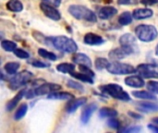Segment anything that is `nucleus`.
<instances>
[{
  "label": "nucleus",
  "instance_id": "f257e3e1",
  "mask_svg": "<svg viewBox=\"0 0 158 133\" xmlns=\"http://www.w3.org/2000/svg\"><path fill=\"white\" fill-rule=\"evenodd\" d=\"M51 44L56 49L62 51L64 53H68V54L75 53L78 50V45L74 42V40L64 35L51 38Z\"/></svg>",
  "mask_w": 158,
  "mask_h": 133
},
{
  "label": "nucleus",
  "instance_id": "f03ea898",
  "mask_svg": "<svg viewBox=\"0 0 158 133\" xmlns=\"http://www.w3.org/2000/svg\"><path fill=\"white\" fill-rule=\"evenodd\" d=\"M69 12L72 17L80 20H86L89 22H95L97 20L96 14L84 6L71 5L69 7Z\"/></svg>",
  "mask_w": 158,
  "mask_h": 133
},
{
  "label": "nucleus",
  "instance_id": "7ed1b4c3",
  "mask_svg": "<svg viewBox=\"0 0 158 133\" xmlns=\"http://www.w3.org/2000/svg\"><path fill=\"white\" fill-rule=\"evenodd\" d=\"M99 89L103 94H107V95L111 96L114 99L120 100V101H125V102L131 100V97H130L129 94L127 92H125L123 90V88L118 84H115V83L106 84V85L100 86Z\"/></svg>",
  "mask_w": 158,
  "mask_h": 133
},
{
  "label": "nucleus",
  "instance_id": "20e7f679",
  "mask_svg": "<svg viewBox=\"0 0 158 133\" xmlns=\"http://www.w3.org/2000/svg\"><path fill=\"white\" fill-rule=\"evenodd\" d=\"M135 34L140 41L149 43L155 41L157 38L158 31L153 25L141 24L135 28Z\"/></svg>",
  "mask_w": 158,
  "mask_h": 133
},
{
  "label": "nucleus",
  "instance_id": "39448f33",
  "mask_svg": "<svg viewBox=\"0 0 158 133\" xmlns=\"http://www.w3.org/2000/svg\"><path fill=\"white\" fill-rule=\"evenodd\" d=\"M33 74L28 70H23L19 73H16L13 78L9 80L8 87L11 90H17L23 86H25L28 82H30Z\"/></svg>",
  "mask_w": 158,
  "mask_h": 133
},
{
  "label": "nucleus",
  "instance_id": "423d86ee",
  "mask_svg": "<svg viewBox=\"0 0 158 133\" xmlns=\"http://www.w3.org/2000/svg\"><path fill=\"white\" fill-rule=\"evenodd\" d=\"M106 70L114 75H126V74H132L136 72V69L126 63H121L118 61H114L108 65Z\"/></svg>",
  "mask_w": 158,
  "mask_h": 133
},
{
  "label": "nucleus",
  "instance_id": "0eeeda50",
  "mask_svg": "<svg viewBox=\"0 0 158 133\" xmlns=\"http://www.w3.org/2000/svg\"><path fill=\"white\" fill-rule=\"evenodd\" d=\"M135 51H138L137 47H131V46H120L118 48H115L111 50L108 54V56L110 59H113L115 61L123 59L132 54L135 53Z\"/></svg>",
  "mask_w": 158,
  "mask_h": 133
},
{
  "label": "nucleus",
  "instance_id": "6e6552de",
  "mask_svg": "<svg viewBox=\"0 0 158 133\" xmlns=\"http://www.w3.org/2000/svg\"><path fill=\"white\" fill-rule=\"evenodd\" d=\"M136 72L144 79H158V71L152 64H140L136 68Z\"/></svg>",
  "mask_w": 158,
  "mask_h": 133
},
{
  "label": "nucleus",
  "instance_id": "1a4fd4ad",
  "mask_svg": "<svg viewBox=\"0 0 158 133\" xmlns=\"http://www.w3.org/2000/svg\"><path fill=\"white\" fill-rule=\"evenodd\" d=\"M60 89H62V86L56 83H50V82H44L41 84L40 86H37L36 88L32 89L35 96H41L49 94L54 92H57Z\"/></svg>",
  "mask_w": 158,
  "mask_h": 133
},
{
  "label": "nucleus",
  "instance_id": "9d476101",
  "mask_svg": "<svg viewBox=\"0 0 158 133\" xmlns=\"http://www.w3.org/2000/svg\"><path fill=\"white\" fill-rule=\"evenodd\" d=\"M40 7H41L42 11L44 12V14L47 18L53 19V20H59L61 19V14L56 9V7L52 6H49V5L44 4L43 2L40 4Z\"/></svg>",
  "mask_w": 158,
  "mask_h": 133
},
{
  "label": "nucleus",
  "instance_id": "9b49d317",
  "mask_svg": "<svg viewBox=\"0 0 158 133\" xmlns=\"http://www.w3.org/2000/svg\"><path fill=\"white\" fill-rule=\"evenodd\" d=\"M87 103V98L85 97H81V98H77V99H72L71 101H69L67 106H66V112L69 114L74 113L79 107L82 106L83 105H85Z\"/></svg>",
  "mask_w": 158,
  "mask_h": 133
},
{
  "label": "nucleus",
  "instance_id": "f8f14e48",
  "mask_svg": "<svg viewBox=\"0 0 158 133\" xmlns=\"http://www.w3.org/2000/svg\"><path fill=\"white\" fill-rule=\"evenodd\" d=\"M83 42L88 45H100L105 43V40L100 35H97L93 32H89L85 34L83 38Z\"/></svg>",
  "mask_w": 158,
  "mask_h": 133
},
{
  "label": "nucleus",
  "instance_id": "ddd939ff",
  "mask_svg": "<svg viewBox=\"0 0 158 133\" xmlns=\"http://www.w3.org/2000/svg\"><path fill=\"white\" fill-rule=\"evenodd\" d=\"M124 82L126 85L132 88H142L145 84L143 78L141 76H129L125 79Z\"/></svg>",
  "mask_w": 158,
  "mask_h": 133
},
{
  "label": "nucleus",
  "instance_id": "4468645a",
  "mask_svg": "<svg viewBox=\"0 0 158 133\" xmlns=\"http://www.w3.org/2000/svg\"><path fill=\"white\" fill-rule=\"evenodd\" d=\"M154 15V11L151 8H137L133 11L132 16L133 19H149Z\"/></svg>",
  "mask_w": 158,
  "mask_h": 133
},
{
  "label": "nucleus",
  "instance_id": "2eb2a0df",
  "mask_svg": "<svg viewBox=\"0 0 158 133\" xmlns=\"http://www.w3.org/2000/svg\"><path fill=\"white\" fill-rule=\"evenodd\" d=\"M118 13V9L114 6H104L101 7L98 11V17L101 19H108L114 17Z\"/></svg>",
  "mask_w": 158,
  "mask_h": 133
},
{
  "label": "nucleus",
  "instance_id": "dca6fc26",
  "mask_svg": "<svg viewBox=\"0 0 158 133\" xmlns=\"http://www.w3.org/2000/svg\"><path fill=\"white\" fill-rule=\"evenodd\" d=\"M96 109H97V106L95 104H91V105L87 106L83 109V111H82V113L81 115V122L83 124H87L89 122L92 115L94 113V111H96Z\"/></svg>",
  "mask_w": 158,
  "mask_h": 133
},
{
  "label": "nucleus",
  "instance_id": "f3484780",
  "mask_svg": "<svg viewBox=\"0 0 158 133\" xmlns=\"http://www.w3.org/2000/svg\"><path fill=\"white\" fill-rule=\"evenodd\" d=\"M72 61L75 64L84 65V66H88L90 68L93 65L92 60L90 59V57L88 56H86L85 54H82V53H76V54H74V56H72Z\"/></svg>",
  "mask_w": 158,
  "mask_h": 133
},
{
  "label": "nucleus",
  "instance_id": "a211bd4d",
  "mask_svg": "<svg viewBox=\"0 0 158 133\" xmlns=\"http://www.w3.org/2000/svg\"><path fill=\"white\" fill-rule=\"evenodd\" d=\"M25 94H26V90H25V89L20 90V91L15 95V97H13L10 101L7 102L6 106V111H8V112L12 111V110L15 108V106L20 102V100L23 98V96H25Z\"/></svg>",
  "mask_w": 158,
  "mask_h": 133
},
{
  "label": "nucleus",
  "instance_id": "6ab92c4d",
  "mask_svg": "<svg viewBox=\"0 0 158 133\" xmlns=\"http://www.w3.org/2000/svg\"><path fill=\"white\" fill-rule=\"evenodd\" d=\"M73 94L68 92H54L48 94L47 99L49 100H71L73 99Z\"/></svg>",
  "mask_w": 158,
  "mask_h": 133
},
{
  "label": "nucleus",
  "instance_id": "aec40b11",
  "mask_svg": "<svg viewBox=\"0 0 158 133\" xmlns=\"http://www.w3.org/2000/svg\"><path fill=\"white\" fill-rule=\"evenodd\" d=\"M119 44H121V46L137 47L136 46V38L131 33L123 34L119 39Z\"/></svg>",
  "mask_w": 158,
  "mask_h": 133
},
{
  "label": "nucleus",
  "instance_id": "412c9836",
  "mask_svg": "<svg viewBox=\"0 0 158 133\" xmlns=\"http://www.w3.org/2000/svg\"><path fill=\"white\" fill-rule=\"evenodd\" d=\"M139 110L145 112V113H153V112H158V105L155 103H150V102H144V103H140L138 107Z\"/></svg>",
  "mask_w": 158,
  "mask_h": 133
},
{
  "label": "nucleus",
  "instance_id": "4be33fe9",
  "mask_svg": "<svg viewBox=\"0 0 158 133\" xmlns=\"http://www.w3.org/2000/svg\"><path fill=\"white\" fill-rule=\"evenodd\" d=\"M132 95L137 99L142 100H156V96L153 93H149L147 91H134L132 92Z\"/></svg>",
  "mask_w": 158,
  "mask_h": 133
},
{
  "label": "nucleus",
  "instance_id": "5701e85b",
  "mask_svg": "<svg viewBox=\"0 0 158 133\" xmlns=\"http://www.w3.org/2000/svg\"><path fill=\"white\" fill-rule=\"evenodd\" d=\"M6 6V8L12 12H20L23 9V4L19 0H9Z\"/></svg>",
  "mask_w": 158,
  "mask_h": 133
},
{
  "label": "nucleus",
  "instance_id": "b1692460",
  "mask_svg": "<svg viewBox=\"0 0 158 133\" xmlns=\"http://www.w3.org/2000/svg\"><path fill=\"white\" fill-rule=\"evenodd\" d=\"M70 75L74 78V79H77L81 81H83V82H86V83H90V84H94V78L85 74V73H77V72H71Z\"/></svg>",
  "mask_w": 158,
  "mask_h": 133
},
{
  "label": "nucleus",
  "instance_id": "393cba45",
  "mask_svg": "<svg viewBox=\"0 0 158 133\" xmlns=\"http://www.w3.org/2000/svg\"><path fill=\"white\" fill-rule=\"evenodd\" d=\"M118 116V111L110 107H103L99 111V117L101 118H116Z\"/></svg>",
  "mask_w": 158,
  "mask_h": 133
},
{
  "label": "nucleus",
  "instance_id": "a878e982",
  "mask_svg": "<svg viewBox=\"0 0 158 133\" xmlns=\"http://www.w3.org/2000/svg\"><path fill=\"white\" fill-rule=\"evenodd\" d=\"M132 14L129 11H125L123 12L119 17H118V23L122 26H127V25H130L132 21Z\"/></svg>",
  "mask_w": 158,
  "mask_h": 133
},
{
  "label": "nucleus",
  "instance_id": "bb28decb",
  "mask_svg": "<svg viewBox=\"0 0 158 133\" xmlns=\"http://www.w3.org/2000/svg\"><path fill=\"white\" fill-rule=\"evenodd\" d=\"M19 69V64L18 62H7L4 66L5 71L9 75H14Z\"/></svg>",
  "mask_w": 158,
  "mask_h": 133
},
{
  "label": "nucleus",
  "instance_id": "cd10ccee",
  "mask_svg": "<svg viewBox=\"0 0 158 133\" xmlns=\"http://www.w3.org/2000/svg\"><path fill=\"white\" fill-rule=\"evenodd\" d=\"M56 70L61 73H71L75 70V66L70 63H61L56 66Z\"/></svg>",
  "mask_w": 158,
  "mask_h": 133
},
{
  "label": "nucleus",
  "instance_id": "c85d7f7f",
  "mask_svg": "<svg viewBox=\"0 0 158 133\" xmlns=\"http://www.w3.org/2000/svg\"><path fill=\"white\" fill-rule=\"evenodd\" d=\"M38 55L43 57V58H45V59H48V60H51V61H56V56L52 53V52H49L44 48H39L38 49Z\"/></svg>",
  "mask_w": 158,
  "mask_h": 133
},
{
  "label": "nucleus",
  "instance_id": "c756f323",
  "mask_svg": "<svg viewBox=\"0 0 158 133\" xmlns=\"http://www.w3.org/2000/svg\"><path fill=\"white\" fill-rule=\"evenodd\" d=\"M28 111V106L26 104H22L19 106V107L17 109L15 115H14V119L15 120H19L21 119L27 113Z\"/></svg>",
  "mask_w": 158,
  "mask_h": 133
},
{
  "label": "nucleus",
  "instance_id": "7c9ffc66",
  "mask_svg": "<svg viewBox=\"0 0 158 133\" xmlns=\"http://www.w3.org/2000/svg\"><path fill=\"white\" fill-rule=\"evenodd\" d=\"M1 46L5 51L7 52H14V50L17 49V44L9 40H3L1 42Z\"/></svg>",
  "mask_w": 158,
  "mask_h": 133
},
{
  "label": "nucleus",
  "instance_id": "2f4dec72",
  "mask_svg": "<svg viewBox=\"0 0 158 133\" xmlns=\"http://www.w3.org/2000/svg\"><path fill=\"white\" fill-rule=\"evenodd\" d=\"M110 63L108 62V60L106 58L104 57H98L95 59L94 65H95V69L98 70H103V69H106V68L108 67Z\"/></svg>",
  "mask_w": 158,
  "mask_h": 133
},
{
  "label": "nucleus",
  "instance_id": "473e14b6",
  "mask_svg": "<svg viewBox=\"0 0 158 133\" xmlns=\"http://www.w3.org/2000/svg\"><path fill=\"white\" fill-rule=\"evenodd\" d=\"M15 54L16 56H18L19 58H21V59H27L30 57V55L28 52H26L25 50L23 49H20V48H17L16 50H14L13 52Z\"/></svg>",
  "mask_w": 158,
  "mask_h": 133
},
{
  "label": "nucleus",
  "instance_id": "72a5a7b5",
  "mask_svg": "<svg viewBox=\"0 0 158 133\" xmlns=\"http://www.w3.org/2000/svg\"><path fill=\"white\" fill-rule=\"evenodd\" d=\"M68 86H69V88L74 89V90H77V91H79V92H83V91H84V90H83V86H82L80 82L74 81H71V80H69V81H68Z\"/></svg>",
  "mask_w": 158,
  "mask_h": 133
},
{
  "label": "nucleus",
  "instance_id": "f704fd0d",
  "mask_svg": "<svg viewBox=\"0 0 158 133\" xmlns=\"http://www.w3.org/2000/svg\"><path fill=\"white\" fill-rule=\"evenodd\" d=\"M147 89L149 92L155 94H158V81H151L147 83Z\"/></svg>",
  "mask_w": 158,
  "mask_h": 133
},
{
  "label": "nucleus",
  "instance_id": "c9c22d12",
  "mask_svg": "<svg viewBox=\"0 0 158 133\" xmlns=\"http://www.w3.org/2000/svg\"><path fill=\"white\" fill-rule=\"evenodd\" d=\"M107 126L113 130H119V127H120V123L119 121L115 118H109L108 121H107Z\"/></svg>",
  "mask_w": 158,
  "mask_h": 133
},
{
  "label": "nucleus",
  "instance_id": "e433bc0d",
  "mask_svg": "<svg viewBox=\"0 0 158 133\" xmlns=\"http://www.w3.org/2000/svg\"><path fill=\"white\" fill-rule=\"evenodd\" d=\"M80 71L82 72V73H85V74H87V75H89V76H91V77H93V78H94V76H95L94 72V71L91 69V68L88 67V66L80 65Z\"/></svg>",
  "mask_w": 158,
  "mask_h": 133
},
{
  "label": "nucleus",
  "instance_id": "4c0bfd02",
  "mask_svg": "<svg viewBox=\"0 0 158 133\" xmlns=\"http://www.w3.org/2000/svg\"><path fill=\"white\" fill-rule=\"evenodd\" d=\"M31 66L34 67V68H39V69H44V68H48L49 67V64L47 63H44L43 61H40V60H34L32 62H31Z\"/></svg>",
  "mask_w": 158,
  "mask_h": 133
},
{
  "label": "nucleus",
  "instance_id": "58836bf2",
  "mask_svg": "<svg viewBox=\"0 0 158 133\" xmlns=\"http://www.w3.org/2000/svg\"><path fill=\"white\" fill-rule=\"evenodd\" d=\"M119 131L121 132H127V133H136L142 131V128L139 127V126H135V127H130L128 129H124V130H118Z\"/></svg>",
  "mask_w": 158,
  "mask_h": 133
},
{
  "label": "nucleus",
  "instance_id": "ea45409f",
  "mask_svg": "<svg viewBox=\"0 0 158 133\" xmlns=\"http://www.w3.org/2000/svg\"><path fill=\"white\" fill-rule=\"evenodd\" d=\"M43 3L55 7H58L61 5V0H43Z\"/></svg>",
  "mask_w": 158,
  "mask_h": 133
},
{
  "label": "nucleus",
  "instance_id": "a19ab883",
  "mask_svg": "<svg viewBox=\"0 0 158 133\" xmlns=\"http://www.w3.org/2000/svg\"><path fill=\"white\" fill-rule=\"evenodd\" d=\"M138 0H118V5H136Z\"/></svg>",
  "mask_w": 158,
  "mask_h": 133
},
{
  "label": "nucleus",
  "instance_id": "79ce46f5",
  "mask_svg": "<svg viewBox=\"0 0 158 133\" xmlns=\"http://www.w3.org/2000/svg\"><path fill=\"white\" fill-rule=\"evenodd\" d=\"M128 115H129L130 117H131L132 118H135V119H142V118H143V116H142L141 114H138V113H135V112L130 111V112L128 113Z\"/></svg>",
  "mask_w": 158,
  "mask_h": 133
},
{
  "label": "nucleus",
  "instance_id": "37998d69",
  "mask_svg": "<svg viewBox=\"0 0 158 133\" xmlns=\"http://www.w3.org/2000/svg\"><path fill=\"white\" fill-rule=\"evenodd\" d=\"M141 3L146 6H152L158 3V0H141Z\"/></svg>",
  "mask_w": 158,
  "mask_h": 133
},
{
  "label": "nucleus",
  "instance_id": "c03bdc74",
  "mask_svg": "<svg viewBox=\"0 0 158 133\" xmlns=\"http://www.w3.org/2000/svg\"><path fill=\"white\" fill-rule=\"evenodd\" d=\"M147 128L151 131H153V132H156L158 133V127L157 126H156V125H153V124H148L147 125Z\"/></svg>",
  "mask_w": 158,
  "mask_h": 133
},
{
  "label": "nucleus",
  "instance_id": "a18cd8bd",
  "mask_svg": "<svg viewBox=\"0 0 158 133\" xmlns=\"http://www.w3.org/2000/svg\"><path fill=\"white\" fill-rule=\"evenodd\" d=\"M152 122H153V123H155L156 125H158V118H153Z\"/></svg>",
  "mask_w": 158,
  "mask_h": 133
},
{
  "label": "nucleus",
  "instance_id": "49530a36",
  "mask_svg": "<svg viewBox=\"0 0 158 133\" xmlns=\"http://www.w3.org/2000/svg\"><path fill=\"white\" fill-rule=\"evenodd\" d=\"M156 55L158 56V44L156 45Z\"/></svg>",
  "mask_w": 158,
  "mask_h": 133
}]
</instances>
